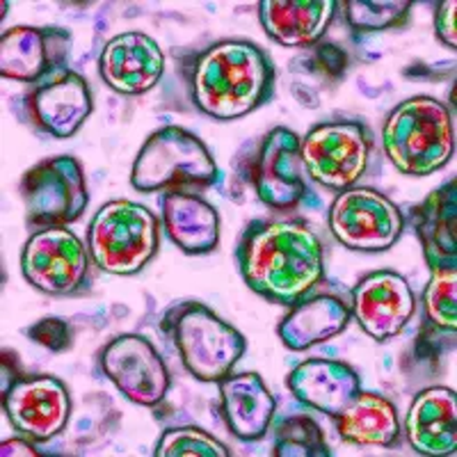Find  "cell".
<instances>
[{"instance_id": "6da1fadb", "label": "cell", "mask_w": 457, "mask_h": 457, "mask_svg": "<svg viewBox=\"0 0 457 457\" xmlns=\"http://www.w3.org/2000/svg\"><path fill=\"white\" fill-rule=\"evenodd\" d=\"M247 288L275 304H297L325 277L322 243L307 224L254 220L236 250Z\"/></svg>"}, {"instance_id": "7a4b0ae2", "label": "cell", "mask_w": 457, "mask_h": 457, "mask_svg": "<svg viewBox=\"0 0 457 457\" xmlns=\"http://www.w3.org/2000/svg\"><path fill=\"white\" fill-rule=\"evenodd\" d=\"M275 67L254 42L224 39L208 46L190 69V94L204 114L234 121L270 101Z\"/></svg>"}, {"instance_id": "3957f363", "label": "cell", "mask_w": 457, "mask_h": 457, "mask_svg": "<svg viewBox=\"0 0 457 457\" xmlns=\"http://www.w3.org/2000/svg\"><path fill=\"white\" fill-rule=\"evenodd\" d=\"M382 145L395 170L407 177H428L453 158V112L432 96L403 101L386 117Z\"/></svg>"}, {"instance_id": "277c9868", "label": "cell", "mask_w": 457, "mask_h": 457, "mask_svg": "<svg viewBox=\"0 0 457 457\" xmlns=\"http://www.w3.org/2000/svg\"><path fill=\"white\" fill-rule=\"evenodd\" d=\"M218 181L220 170L211 151L181 126L151 133L130 170V186L140 193H193Z\"/></svg>"}, {"instance_id": "5b68a950", "label": "cell", "mask_w": 457, "mask_h": 457, "mask_svg": "<svg viewBox=\"0 0 457 457\" xmlns=\"http://www.w3.org/2000/svg\"><path fill=\"white\" fill-rule=\"evenodd\" d=\"M162 329L171 338L183 366L199 382L227 378L247 350V341L199 302H179L162 316Z\"/></svg>"}, {"instance_id": "8992f818", "label": "cell", "mask_w": 457, "mask_h": 457, "mask_svg": "<svg viewBox=\"0 0 457 457\" xmlns=\"http://www.w3.org/2000/svg\"><path fill=\"white\" fill-rule=\"evenodd\" d=\"M161 227L154 211L129 199L99 208L87 228L94 265L110 275H136L158 252Z\"/></svg>"}, {"instance_id": "52a82bcc", "label": "cell", "mask_w": 457, "mask_h": 457, "mask_svg": "<svg viewBox=\"0 0 457 457\" xmlns=\"http://www.w3.org/2000/svg\"><path fill=\"white\" fill-rule=\"evenodd\" d=\"M370 133L361 121H322L300 140V156L309 177L332 190H348L364 177L370 158Z\"/></svg>"}, {"instance_id": "ba28073f", "label": "cell", "mask_w": 457, "mask_h": 457, "mask_svg": "<svg viewBox=\"0 0 457 457\" xmlns=\"http://www.w3.org/2000/svg\"><path fill=\"white\" fill-rule=\"evenodd\" d=\"M21 197L32 228L67 227L87 208V181L73 156H53L23 174Z\"/></svg>"}, {"instance_id": "9c48e42d", "label": "cell", "mask_w": 457, "mask_h": 457, "mask_svg": "<svg viewBox=\"0 0 457 457\" xmlns=\"http://www.w3.org/2000/svg\"><path fill=\"white\" fill-rule=\"evenodd\" d=\"M92 92L87 80L71 69L55 71L48 79L30 85V89L12 101V112L35 129L37 133L55 140H67L92 114Z\"/></svg>"}, {"instance_id": "30bf717a", "label": "cell", "mask_w": 457, "mask_h": 457, "mask_svg": "<svg viewBox=\"0 0 457 457\" xmlns=\"http://www.w3.org/2000/svg\"><path fill=\"white\" fill-rule=\"evenodd\" d=\"M28 284L48 295H80L89 291V256L80 238L67 227L37 228L21 252Z\"/></svg>"}, {"instance_id": "8fae6325", "label": "cell", "mask_w": 457, "mask_h": 457, "mask_svg": "<svg viewBox=\"0 0 457 457\" xmlns=\"http://www.w3.org/2000/svg\"><path fill=\"white\" fill-rule=\"evenodd\" d=\"M334 238L354 252H385L398 243L405 228L400 208L378 190L348 187L329 208Z\"/></svg>"}, {"instance_id": "7c38bea8", "label": "cell", "mask_w": 457, "mask_h": 457, "mask_svg": "<svg viewBox=\"0 0 457 457\" xmlns=\"http://www.w3.org/2000/svg\"><path fill=\"white\" fill-rule=\"evenodd\" d=\"M105 378L130 403L158 407L170 394V370L158 350L140 334H120L99 353Z\"/></svg>"}, {"instance_id": "4fadbf2b", "label": "cell", "mask_w": 457, "mask_h": 457, "mask_svg": "<svg viewBox=\"0 0 457 457\" xmlns=\"http://www.w3.org/2000/svg\"><path fill=\"white\" fill-rule=\"evenodd\" d=\"M3 410L14 430L32 442H48L67 428L71 398L53 375H19L3 389Z\"/></svg>"}, {"instance_id": "5bb4252c", "label": "cell", "mask_w": 457, "mask_h": 457, "mask_svg": "<svg viewBox=\"0 0 457 457\" xmlns=\"http://www.w3.org/2000/svg\"><path fill=\"white\" fill-rule=\"evenodd\" d=\"M71 32L60 26H16L0 42V73L5 80L35 85L67 69Z\"/></svg>"}, {"instance_id": "9a60e30c", "label": "cell", "mask_w": 457, "mask_h": 457, "mask_svg": "<svg viewBox=\"0 0 457 457\" xmlns=\"http://www.w3.org/2000/svg\"><path fill=\"white\" fill-rule=\"evenodd\" d=\"M304 162L300 156V137L277 126L263 137L256 156L252 181L256 197L272 211H291L307 197Z\"/></svg>"}, {"instance_id": "2e32d148", "label": "cell", "mask_w": 457, "mask_h": 457, "mask_svg": "<svg viewBox=\"0 0 457 457\" xmlns=\"http://www.w3.org/2000/svg\"><path fill=\"white\" fill-rule=\"evenodd\" d=\"M414 312L411 286L394 270L370 272L353 288V316L361 329L379 343L398 337Z\"/></svg>"}, {"instance_id": "e0dca14e", "label": "cell", "mask_w": 457, "mask_h": 457, "mask_svg": "<svg viewBox=\"0 0 457 457\" xmlns=\"http://www.w3.org/2000/svg\"><path fill=\"white\" fill-rule=\"evenodd\" d=\"M165 71V53L145 32H121L112 37L99 55V76L120 94H145L158 85Z\"/></svg>"}, {"instance_id": "ac0fdd59", "label": "cell", "mask_w": 457, "mask_h": 457, "mask_svg": "<svg viewBox=\"0 0 457 457\" xmlns=\"http://www.w3.org/2000/svg\"><path fill=\"white\" fill-rule=\"evenodd\" d=\"M359 375L334 359H309L288 375V389L300 403L328 416H338L359 395Z\"/></svg>"}, {"instance_id": "d6986e66", "label": "cell", "mask_w": 457, "mask_h": 457, "mask_svg": "<svg viewBox=\"0 0 457 457\" xmlns=\"http://www.w3.org/2000/svg\"><path fill=\"white\" fill-rule=\"evenodd\" d=\"M411 448L423 455H453L457 444V398L448 386L416 394L405 421Z\"/></svg>"}, {"instance_id": "ffe728a7", "label": "cell", "mask_w": 457, "mask_h": 457, "mask_svg": "<svg viewBox=\"0 0 457 457\" xmlns=\"http://www.w3.org/2000/svg\"><path fill=\"white\" fill-rule=\"evenodd\" d=\"M222 416L231 435L243 442L263 439L275 416V398L259 373H228L218 382Z\"/></svg>"}, {"instance_id": "44dd1931", "label": "cell", "mask_w": 457, "mask_h": 457, "mask_svg": "<svg viewBox=\"0 0 457 457\" xmlns=\"http://www.w3.org/2000/svg\"><path fill=\"white\" fill-rule=\"evenodd\" d=\"M337 10L334 0H263L259 3V19L277 44L302 48L325 35Z\"/></svg>"}, {"instance_id": "7402d4cb", "label": "cell", "mask_w": 457, "mask_h": 457, "mask_svg": "<svg viewBox=\"0 0 457 457\" xmlns=\"http://www.w3.org/2000/svg\"><path fill=\"white\" fill-rule=\"evenodd\" d=\"M416 236L430 270L457 265V193L455 179L436 187L414 208Z\"/></svg>"}, {"instance_id": "603a6c76", "label": "cell", "mask_w": 457, "mask_h": 457, "mask_svg": "<svg viewBox=\"0 0 457 457\" xmlns=\"http://www.w3.org/2000/svg\"><path fill=\"white\" fill-rule=\"evenodd\" d=\"M162 224L170 240L186 254H208L218 247L220 215L197 193L162 195Z\"/></svg>"}, {"instance_id": "cb8c5ba5", "label": "cell", "mask_w": 457, "mask_h": 457, "mask_svg": "<svg viewBox=\"0 0 457 457\" xmlns=\"http://www.w3.org/2000/svg\"><path fill=\"white\" fill-rule=\"evenodd\" d=\"M353 312L334 295H316L300 300L293 312L281 320L279 338L288 350H309L318 343L338 337L348 328Z\"/></svg>"}, {"instance_id": "d4e9b609", "label": "cell", "mask_w": 457, "mask_h": 457, "mask_svg": "<svg viewBox=\"0 0 457 457\" xmlns=\"http://www.w3.org/2000/svg\"><path fill=\"white\" fill-rule=\"evenodd\" d=\"M334 419L343 442L357 446H391L400 435L395 407L373 391H359L357 398Z\"/></svg>"}, {"instance_id": "484cf974", "label": "cell", "mask_w": 457, "mask_h": 457, "mask_svg": "<svg viewBox=\"0 0 457 457\" xmlns=\"http://www.w3.org/2000/svg\"><path fill=\"white\" fill-rule=\"evenodd\" d=\"M275 457H329L332 451L325 444L322 430L309 416H288L279 421L275 432Z\"/></svg>"}, {"instance_id": "4316f807", "label": "cell", "mask_w": 457, "mask_h": 457, "mask_svg": "<svg viewBox=\"0 0 457 457\" xmlns=\"http://www.w3.org/2000/svg\"><path fill=\"white\" fill-rule=\"evenodd\" d=\"M338 7H343L345 21L354 32H375L405 26L414 5L410 0H350L338 3Z\"/></svg>"}, {"instance_id": "83f0119b", "label": "cell", "mask_w": 457, "mask_h": 457, "mask_svg": "<svg viewBox=\"0 0 457 457\" xmlns=\"http://www.w3.org/2000/svg\"><path fill=\"white\" fill-rule=\"evenodd\" d=\"M426 320L442 334L455 338L457 328V268L432 270L423 293Z\"/></svg>"}, {"instance_id": "f1b7e54d", "label": "cell", "mask_w": 457, "mask_h": 457, "mask_svg": "<svg viewBox=\"0 0 457 457\" xmlns=\"http://www.w3.org/2000/svg\"><path fill=\"white\" fill-rule=\"evenodd\" d=\"M154 455L158 457H228V448L202 428H171L161 436Z\"/></svg>"}, {"instance_id": "f546056e", "label": "cell", "mask_w": 457, "mask_h": 457, "mask_svg": "<svg viewBox=\"0 0 457 457\" xmlns=\"http://www.w3.org/2000/svg\"><path fill=\"white\" fill-rule=\"evenodd\" d=\"M28 338L44 345L51 353H67L73 345V329L62 318H42L35 325L23 329Z\"/></svg>"}, {"instance_id": "4dcf8cb0", "label": "cell", "mask_w": 457, "mask_h": 457, "mask_svg": "<svg viewBox=\"0 0 457 457\" xmlns=\"http://www.w3.org/2000/svg\"><path fill=\"white\" fill-rule=\"evenodd\" d=\"M455 10H457L455 0H444V3H439V5H436V14H435L436 37H439V42L446 44L448 48L457 46Z\"/></svg>"}, {"instance_id": "1f68e13d", "label": "cell", "mask_w": 457, "mask_h": 457, "mask_svg": "<svg viewBox=\"0 0 457 457\" xmlns=\"http://www.w3.org/2000/svg\"><path fill=\"white\" fill-rule=\"evenodd\" d=\"M0 453H3V455H39V451H37L30 442H21V439L3 442Z\"/></svg>"}]
</instances>
